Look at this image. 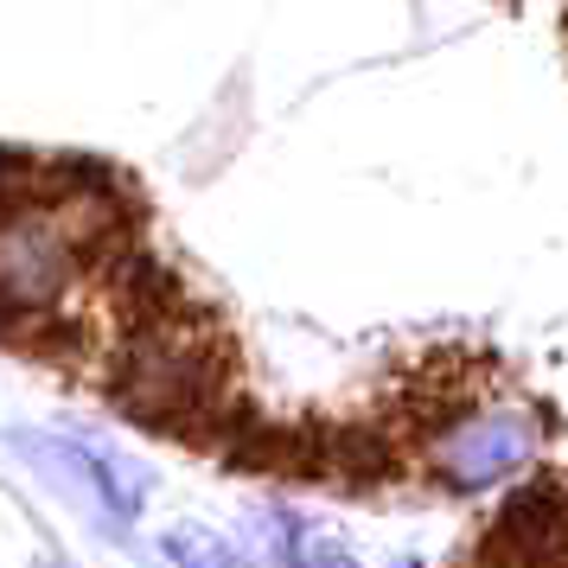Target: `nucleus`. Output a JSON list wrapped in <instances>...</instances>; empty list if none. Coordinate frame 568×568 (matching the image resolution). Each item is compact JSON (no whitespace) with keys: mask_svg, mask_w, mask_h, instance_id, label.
Here are the masks:
<instances>
[{"mask_svg":"<svg viewBox=\"0 0 568 568\" xmlns=\"http://www.w3.org/2000/svg\"><path fill=\"white\" fill-rule=\"evenodd\" d=\"M530 447V415L517 409H479L473 422L447 428L440 440H428V466H435L447 486H491L498 473H511Z\"/></svg>","mask_w":568,"mask_h":568,"instance_id":"f257e3e1","label":"nucleus"},{"mask_svg":"<svg viewBox=\"0 0 568 568\" xmlns=\"http://www.w3.org/2000/svg\"><path fill=\"white\" fill-rule=\"evenodd\" d=\"M294 568H352V556H338L333 542H307V549L294 556Z\"/></svg>","mask_w":568,"mask_h":568,"instance_id":"f03ea898","label":"nucleus"}]
</instances>
